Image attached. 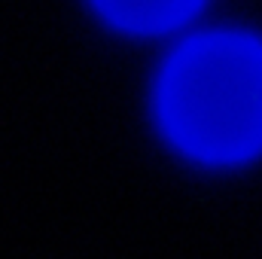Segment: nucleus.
Here are the masks:
<instances>
[{"label": "nucleus", "instance_id": "nucleus-1", "mask_svg": "<svg viewBox=\"0 0 262 259\" xmlns=\"http://www.w3.org/2000/svg\"><path fill=\"white\" fill-rule=\"evenodd\" d=\"M159 116L177 146L204 162H238L262 149V43L210 34L165 67Z\"/></svg>", "mask_w": 262, "mask_h": 259}, {"label": "nucleus", "instance_id": "nucleus-2", "mask_svg": "<svg viewBox=\"0 0 262 259\" xmlns=\"http://www.w3.org/2000/svg\"><path fill=\"white\" fill-rule=\"evenodd\" d=\"M98 9L128 31H165L180 25L201 0H95Z\"/></svg>", "mask_w": 262, "mask_h": 259}]
</instances>
